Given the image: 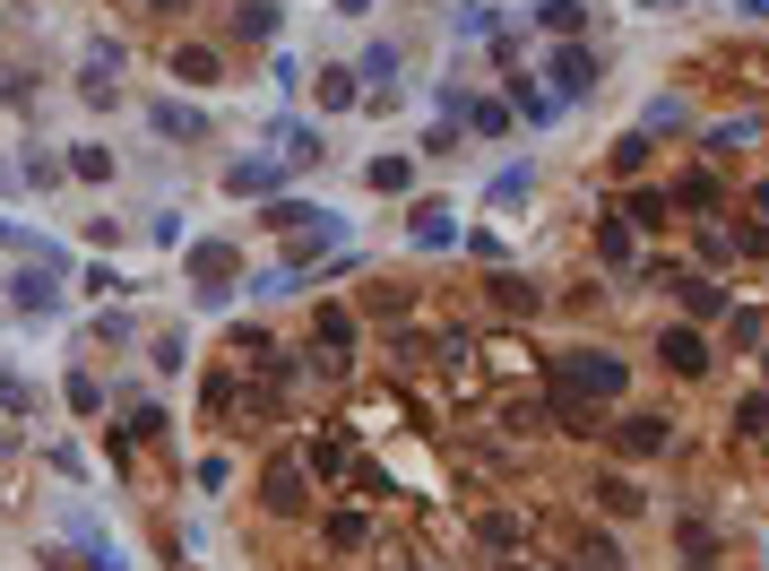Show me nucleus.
Segmentation results:
<instances>
[{
  "label": "nucleus",
  "mask_w": 769,
  "mask_h": 571,
  "mask_svg": "<svg viewBox=\"0 0 769 571\" xmlns=\"http://www.w3.org/2000/svg\"><path fill=\"white\" fill-rule=\"evenodd\" d=\"M614 442H623L632 459H658L665 442H674V425H665V416H623V425H614Z\"/></svg>",
  "instance_id": "39448f33"
},
{
  "label": "nucleus",
  "mask_w": 769,
  "mask_h": 571,
  "mask_svg": "<svg viewBox=\"0 0 769 571\" xmlns=\"http://www.w3.org/2000/svg\"><path fill=\"white\" fill-rule=\"evenodd\" d=\"M303 467H312V476H337V467H346V442H337V433H321V442L303 451Z\"/></svg>",
  "instance_id": "5701e85b"
},
{
  "label": "nucleus",
  "mask_w": 769,
  "mask_h": 571,
  "mask_svg": "<svg viewBox=\"0 0 769 571\" xmlns=\"http://www.w3.org/2000/svg\"><path fill=\"white\" fill-rule=\"evenodd\" d=\"M449 209H416V242H424V251H441V242H449Z\"/></svg>",
  "instance_id": "4be33fe9"
},
{
  "label": "nucleus",
  "mask_w": 769,
  "mask_h": 571,
  "mask_svg": "<svg viewBox=\"0 0 769 571\" xmlns=\"http://www.w3.org/2000/svg\"><path fill=\"white\" fill-rule=\"evenodd\" d=\"M545 79L562 87V96H579V87H597V52H588V44H553Z\"/></svg>",
  "instance_id": "7ed1b4c3"
},
{
  "label": "nucleus",
  "mask_w": 769,
  "mask_h": 571,
  "mask_svg": "<svg viewBox=\"0 0 769 571\" xmlns=\"http://www.w3.org/2000/svg\"><path fill=\"white\" fill-rule=\"evenodd\" d=\"M579 17H588L579 0H545V26H553V35H579Z\"/></svg>",
  "instance_id": "cd10ccee"
},
{
  "label": "nucleus",
  "mask_w": 769,
  "mask_h": 571,
  "mask_svg": "<svg viewBox=\"0 0 769 571\" xmlns=\"http://www.w3.org/2000/svg\"><path fill=\"white\" fill-rule=\"evenodd\" d=\"M407 182H416L407 156H372V191H407Z\"/></svg>",
  "instance_id": "aec40b11"
},
{
  "label": "nucleus",
  "mask_w": 769,
  "mask_h": 571,
  "mask_svg": "<svg viewBox=\"0 0 769 571\" xmlns=\"http://www.w3.org/2000/svg\"><path fill=\"white\" fill-rule=\"evenodd\" d=\"M597 251H605V260H632V226H623V217H614V226H597Z\"/></svg>",
  "instance_id": "c85d7f7f"
},
{
  "label": "nucleus",
  "mask_w": 769,
  "mask_h": 571,
  "mask_svg": "<svg viewBox=\"0 0 769 571\" xmlns=\"http://www.w3.org/2000/svg\"><path fill=\"white\" fill-rule=\"evenodd\" d=\"M191 277H200V295L217 304L225 277H233V242H200V251H191Z\"/></svg>",
  "instance_id": "0eeeda50"
},
{
  "label": "nucleus",
  "mask_w": 769,
  "mask_h": 571,
  "mask_svg": "<svg viewBox=\"0 0 769 571\" xmlns=\"http://www.w3.org/2000/svg\"><path fill=\"white\" fill-rule=\"evenodd\" d=\"M9 304H17V312H52V304H61V269H17V277H9Z\"/></svg>",
  "instance_id": "20e7f679"
},
{
  "label": "nucleus",
  "mask_w": 769,
  "mask_h": 571,
  "mask_svg": "<svg viewBox=\"0 0 769 571\" xmlns=\"http://www.w3.org/2000/svg\"><path fill=\"white\" fill-rule=\"evenodd\" d=\"M70 174H79V182H105L112 156H105V147H70Z\"/></svg>",
  "instance_id": "393cba45"
},
{
  "label": "nucleus",
  "mask_w": 769,
  "mask_h": 571,
  "mask_svg": "<svg viewBox=\"0 0 769 571\" xmlns=\"http://www.w3.org/2000/svg\"><path fill=\"white\" fill-rule=\"evenodd\" d=\"M363 79H372V87H389V79H398V52H389V44H372V52H363Z\"/></svg>",
  "instance_id": "bb28decb"
},
{
  "label": "nucleus",
  "mask_w": 769,
  "mask_h": 571,
  "mask_svg": "<svg viewBox=\"0 0 769 571\" xmlns=\"http://www.w3.org/2000/svg\"><path fill=\"white\" fill-rule=\"evenodd\" d=\"M744 9H753V17H769V0H744Z\"/></svg>",
  "instance_id": "c9c22d12"
},
{
  "label": "nucleus",
  "mask_w": 769,
  "mask_h": 571,
  "mask_svg": "<svg viewBox=\"0 0 769 571\" xmlns=\"http://www.w3.org/2000/svg\"><path fill=\"white\" fill-rule=\"evenodd\" d=\"M579 571H623V546H588V555H579Z\"/></svg>",
  "instance_id": "473e14b6"
},
{
  "label": "nucleus",
  "mask_w": 769,
  "mask_h": 571,
  "mask_svg": "<svg viewBox=\"0 0 769 571\" xmlns=\"http://www.w3.org/2000/svg\"><path fill=\"white\" fill-rule=\"evenodd\" d=\"M553 390H570V398H623V364L597 355V346H570L553 364Z\"/></svg>",
  "instance_id": "f257e3e1"
},
{
  "label": "nucleus",
  "mask_w": 769,
  "mask_h": 571,
  "mask_svg": "<svg viewBox=\"0 0 769 571\" xmlns=\"http://www.w3.org/2000/svg\"><path fill=\"white\" fill-rule=\"evenodd\" d=\"M156 9H182V0H156Z\"/></svg>",
  "instance_id": "e433bc0d"
},
{
  "label": "nucleus",
  "mask_w": 769,
  "mask_h": 571,
  "mask_svg": "<svg viewBox=\"0 0 769 571\" xmlns=\"http://www.w3.org/2000/svg\"><path fill=\"white\" fill-rule=\"evenodd\" d=\"M665 217H674L665 191H632V209H623V226H665Z\"/></svg>",
  "instance_id": "dca6fc26"
},
{
  "label": "nucleus",
  "mask_w": 769,
  "mask_h": 571,
  "mask_svg": "<svg viewBox=\"0 0 769 571\" xmlns=\"http://www.w3.org/2000/svg\"><path fill=\"white\" fill-rule=\"evenodd\" d=\"M303 485H312V467H303V459H277V467L260 476V502H268L277 520H295V511H303Z\"/></svg>",
  "instance_id": "f03ea898"
},
{
  "label": "nucleus",
  "mask_w": 769,
  "mask_h": 571,
  "mask_svg": "<svg viewBox=\"0 0 769 571\" xmlns=\"http://www.w3.org/2000/svg\"><path fill=\"white\" fill-rule=\"evenodd\" d=\"M665 200H674V209H718L726 191H718V174H683V182H674Z\"/></svg>",
  "instance_id": "ddd939ff"
},
{
  "label": "nucleus",
  "mask_w": 769,
  "mask_h": 571,
  "mask_svg": "<svg viewBox=\"0 0 769 571\" xmlns=\"http://www.w3.org/2000/svg\"><path fill=\"white\" fill-rule=\"evenodd\" d=\"M312 96H321V114H346V105H355V70H321Z\"/></svg>",
  "instance_id": "4468645a"
},
{
  "label": "nucleus",
  "mask_w": 769,
  "mask_h": 571,
  "mask_svg": "<svg viewBox=\"0 0 769 571\" xmlns=\"http://www.w3.org/2000/svg\"><path fill=\"white\" fill-rule=\"evenodd\" d=\"M588 493H597V502H605V511H614V520H632V511H640V502H649V493H640V485H632V476H597V485H588Z\"/></svg>",
  "instance_id": "9d476101"
},
{
  "label": "nucleus",
  "mask_w": 769,
  "mask_h": 571,
  "mask_svg": "<svg viewBox=\"0 0 769 571\" xmlns=\"http://www.w3.org/2000/svg\"><path fill=\"white\" fill-rule=\"evenodd\" d=\"M658 355L674 364V372H683V381H700V372H709V338H700V330H665Z\"/></svg>",
  "instance_id": "423d86ee"
},
{
  "label": "nucleus",
  "mask_w": 769,
  "mask_h": 571,
  "mask_svg": "<svg viewBox=\"0 0 769 571\" xmlns=\"http://www.w3.org/2000/svg\"><path fill=\"white\" fill-rule=\"evenodd\" d=\"M735 425H744V433H769V390H753V398L735 407Z\"/></svg>",
  "instance_id": "c756f323"
},
{
  "label": "nucleus",
  "mask_w": 769,
  "mask_h": 571,
  "mask_svg": "<svg viewBox=\"0 0 769 571\" xmlns=\"http://www.w3.org/2000/svg\"><path fill=\"white\" fill-rule=\"evenodd\" d=\"M173 79L208 87V79H217V52H208V44H173Z\"/></svg>",
  "instance_id": "f8f14e48"
},
{
  "label": "nucleus",
  "mask_w": 769,
  "mask_h": 571,
  "mask_svg": "<svg viewBox=\"0 0 769 571\" xmlns=\"http://www.w3.org/2000/svg\"><path fill=\"white\" fill-rule=\"evenodd\" d=\"M277 139H286V165H312V156H321V139H312V130H277Z\"/></svg>",
  "instance_id": "7c9ffc66"
},
{
  "label": "nucleus",
  "mask_w": 769,
  "mask_h": 571,
  "mask_svg": "<svg viewBox=\"0 0 769 571\" xmlns=\"http://www.w3.org/2000/svg\"><path fill=\"white\" fill-rule=\"evenodd\" d=\"M476 537H484L493 555H510V546H519V520H510V511H484V528H476Z\"/></svg>",
  "instance_id": "412c9836"
},
{
  "label": "nucleus",
  "mask_w": 769,
  "mask_h": 571,
  "mask_svg": "<svg viewBox=\"0 0 769 571\" xmlns=\"http://www.w3.org/2000/svg\"><path fill=\"white\" fill-rule=\"evenodd\" d=\"M0 242H17V251H35V234H17L9 217H0Z\"/></svg>",
  "instance_id": "72a5a7b5"
},
{
  "label": "nucleus",
  "mask_w": 769,
  "mask_h": 571,
  "mask_svg": "<svg viewBox=\"0 0 769 571\" xmlns=\"http://www.w3.org/2000/svg\"><path fill=\"white\" fill-rule=\"evenodd\" d=\"M233 26H242L251 44H268V35H277V0H242V9H233Z\"/></svg>",
  "instance_id": "2eb2a0df"
},
{
  "label": "nucleus",
  "mask_w": 769,
  "mask_h": 571,
  "mask_svg": "<svg viewBox=\"0 0 769 571\" xmlns=\"http://www.w3.org/2000/svg\"><path fill=\"white\" fill-rule=\"evenodd\" d=\"M726 242H735L744 260H769V226H744V234H726Z\"/></svg>",
  "instance_id": "2f4dec72"
},
{
  "label": "nucleus",
  "mask_w": 769,
  "mask_h": 571,
  "mask_svg": "<svg viewBox=\"0 0 769 571\" xmlns=\"http://www.w3.org/2000/svg\"><path fill=\"white\" fill-rule=\"evenodd\" d=\"M649 165V130H632V139H614V174H640Z\"/></svg>",
  "instance_id": "b1692460"
},
{
  "label": "nucleus",
  "mask_w": 769,
  "mask_h": 571,
  "mask_svg": "<svg viewBox=\"0 0 769 571\" xmlns=\"http://www.w3.org/2000/svg\"><path fill=\"white\" fill-rule=\"evenodd\" d=\"M753 209H761V217H769V182H761V191H753Z\"/></svg>",
  "instance_id": "f704fd0d"
},
{
  "label": "nucleus",
  "mask_w": 769,
  "mask_h": 571,
  "mask_svg": "<svg viewBox=\"0 0 769 571\" xmlns=\"http://www.w3.org/2000/svg\"><path fill=\"white\" fill-rule=\"evenodd\" d=\"M312 346H329V355H346V346H355V312H346V304H329V312L312 321Z\"/></svg>",
  "instance_id": "9b49d317"
},
{
  "label": "nucleus",
  "mask_w": 769,
  "mask_h": 571,
  "mask_svg": "<svg viewBox=\"0 0 769 571\" xmlns=\"http://www.w3.org/2000/svg\"><path fill=\"white\" fill-rule=\"evenodd\" d=\"M674 295H683V312H692V321H718V312H726V286H718V277H692V269H683V286H674Z\"/></svg>",
  "instance_id": "1a4fd4ad"
},
{
  "label": "nucleus",
  "mask_w": 769,
  "mask_h": 571,
  "mask_svg": "<svg viewBox=\"0 0 769 571\" xmlns=\"http://www.w3.org/2000/svg\"><path fill=\"white\" fill-rule=\"evenodd\" d=\"M744 139H753V121H718V130H709V139H700V147H709V156H718V165H726V156H735V147H744Z\"/></svg>",
  "instance_id": "a211bd4d"
},
{
  "label": "nucleus",
  "mask_w": 769,
  "mask_h": 571,
  "mask_svg": "<svg viewBox=\"0 0 769 571\" xmlns=\"http://www.w3.org/2000/svg\"><path fill=\"white\" fill-rule=\"evenodd\" d=\"M493 304H502V312H510V321H519V312H528V321H537V304H545V295H537V286H528V277H519V269H493Z\"/></svg>",
  "instance_id": "6e6552de"
},
{
  "label": "nucleus",
  "mask_w": 769,
  "mask_h": 571,
  "mask_svg": "<svg viewBox=\"0 0 769 571\" xmlns=\"http://www.w3.org/2000/svg\"><path fill=\"white\" fill-rule=\"evenodd\" d=\"M156 130H165V139H200L208 121L191 114V105H156Z\"/></svg>",
  "instance_id": "f3484780"
},
{
  "label": "nucleus",
  "mask_w": 769,
  "mask_h": 571,
  "mask_svg": "<svg viewBox=\"0 0 769 571\" xmlns=\"http://www.w3.org/2000/svg\"><path fill=\"white\" fill-rule=\"evenodd\" d=\"M225 182H233V191H242V200H251V191H277V165H260V156H251V165H233V174H225Z\"/></svg>",
  "instance_id": "6ab92c4d"
},
{
  "label": "nucleus",
  "mask_w": 769,
  "mask_h": 571,
  "mask_svg": "<svg viewBox=\"0 0 769 571\" xmlns=\"http://www.w3.org/2000/svg\"><path fill=\"white\" fill-rule=\"evenodd\" d=\"M329 546H337V555H355V546H363V520H355V511H329Z\"/></svg>",
  "instance_id": "a878e982"
}]
</instances>
